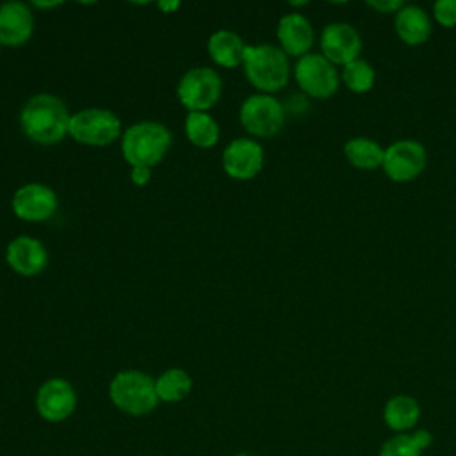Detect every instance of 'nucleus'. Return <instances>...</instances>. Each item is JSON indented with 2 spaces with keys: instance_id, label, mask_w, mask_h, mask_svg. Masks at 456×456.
Segmentation results:
<instances>
[{
  "instance_id": "1",
  "label": "nucleus",
  "mask_w": 456,
  "mask_h": 456,
  "mask_svg": "<svg viewBox=\"0 0 456 456\" xmlns=\"http://www.w3.org/2000/svg\"><path fill=\"white\" fill-rule=\"evenodd\" d=\"M69 119L64 102L48 93L32 96L20 116L27 137L39 144L59 142L69 130Z\"/></svg>"
},
{
  "instance_id": "2",
  "label": "nucleus",
  "mask_w": 456,
  "mask_h": 456,
  "mask_svg": "<svg viewBox=\"0 0 456 456\" xmlns=\"http://www.w3.org/2000/svg\"><path fill=\"white\" fill-rule=\"evenodd\" d=\"M171 146V132L157 121H141L125 130L121 151L132 167L159 164Z\"/></svg>"
},
{
  "instance_id": "3",
  "label": "nucleus",
  "mask_w": 456,
  "mask_h": 456,
  "mask_svg": "<svg viewBox=\"0 0 456 456\" xmlns=\"http://www.w3.org/2000/svg\"><path fill=\"white\" fill-rule=\"evenodd\" d=\"M246 78L264 94H271L287 86L290 64L285 52L273 45L246 46L244 52Z\"/></svg>"
},
{
  "instance_id": "4",
  "label": "nucleus",
  "mask_w": 456,
  "mask_h": 456,
  "mask_svg": "<svg viewBox=\"0 0 456 456\" xmlns=\"http://www.w3.org/2000/svg\"><path fill=\"white\" fill-rule=\"evenodd\" d=\"M112 404L128 415H146L159 404L155 379L141 370H121L109 385Z\"/></svg>"
},
{
  "instance_id": "5",
  "label": "nucleus",
  "mask_w": 456,
  "mask_h": 456,
  "mask_svg": "<svg viewBox=\"0 0 456 456\" xmlns=\"http://www.w3.org/2000/svg\"><path fill=\"white\" fill-rule=\"evenodd\" d=\"M294 78L303 93L312 98H331L340 86V71L322 53H306L294 66Z\"/></svg>"
},
{
  "instance_id": "6",
  "label": "nucleus",
  "mask_w": 456,
  "mask_h": 456,
  "mask_svg": "<svg viewBox=\"0 0 456 456\" xmlns=\"http://www.w3.org/2000/svg\"><path fill=\"white\" fill-rule=\"evenodd\" d=\"M428 166V150L417 139H397L385 148L381 169L397 183L411 182Z\"/></svg>"
},
{
  "instance_id": "7",
  "label": "nucleus",
  "mask_w": 456,
  "mask_h": 456,
  "mask_svg": "<svg viewBox=\"0 0 456 456\" xmlns=\"http://www.w3.org/2000/svg\"><path fill=\"white\" fill-rule=\"evenodd\" d=\"M121 123L110 110L84 109L71 116L68 134L89 146H107L119 137Z\"/></svg>"
},
{
  "instance_id": "8",
  "label": "nucleus",
  "mask_w": 456,
  "mask_h": 456,
  "mask_svg": "<svg viewBox=\"0 0 456 456\" xmlns=\"http://www.w3.org/2000/svg\"><path fill=\"white\" fill-rule=\"evenodd\" d=\"M242 126L256 137H271L280 132L285 123L283 105L271 94H253L240 105Z\"/></svg>"
},
{
  "instance_id": "9",
  "label": "nucleus",
  "mask_w": 456,
  "mask_h": 456,
  "mask_svg": "<svg viewBox=\"0 0 456 456\" xmlns=\"http://www.w3.org/2000/svg\"><path fill=\"white\" fill-rule=\"evenodd\" d=\"M221 77L210 68H192L178 82V98L189 112H205L221 94Z\"/></svg>"
},
{
  "instance_id": "10",
  "label": "nucleus",
  "mask_w": 456,
  "mask_h": 456,
  "mask_svg": "<svg viewBox=\"0 0 456 456\" xmlns=\"http://www.w3.org/2000/svg\"><path fill=\"white\" fill-rule=\"evenodd\" d=\"M321 53L335 66H346L362 53V36L351 23L331 21L321 32Z\"/></svg>"
},
{
  "instance_id": "11",
  "label": "nucleus",
  "mask_w": 456,
  "mask_h": 456,
  "mask_svg": "<svg viewBox=\"0 0 456 456\" xmlns=\"http://www.w3.org/2000/svg\"><path fill=\"white\" fill-rule=\"evenodd\" d=\"M77 408V392L62 378L46 379L36 394V410L46 422H62Z\"/></svg>"
},
{
  "instance_id": "12",
  "label": "nucleus",
  "mask_w": 456,
  "mask_h": 456,
  "mask_svg": "<svg viewBox=\"0 0 456 456\" xmlns=\"http://www.w3.org/2000/svg\"><path fill=\"white\" fill-rule=\"evenodd\" d=\"M264 166V150L253 139H235L223 151V167L235 180H249Z\"/></svg>"
},
{
  "instance_id": "13",
  "label": "nucleus",
  "mask_w": 456,
  "mask_h": 456,
  "mask_svg": "<svg viewBox=\"0 0 456 456\" xmlns=\"http://www.w3.org/2000/svg\"><path fill=\"white\" fill-rule=\"evenodd\" d=\"M12 210L23 221H46L57 210V196L43 183H27L14 192Z\"/></svg>"
},
{
  "instance_id": "14",
  "label": "nucleus",
  "mask_w": 456,
  "mask_h": 456,
  "mask_svg": "<svg viewBox=\"0 0 456 456\" xmlns=\"http://www.w3.org/2000/svg\"><path fill=\"white\" fill-rule=\"evenodd\" d=\"M276 36L280 41V48L285 52V55H292L297 59L310 53L315 37L312 23L301 12L283 14L278 21Z\"/></svg>"
},
{
  "instance_id": "15",
  "label": "nucleus",
  "mask_w": 456,
  "mask_h": 456,
  "mask_svg": "<svg viewBox=\"0 0 456 456\" xmlns=\"http://www.w3.org/2000/svg\"><path fill=\"white\" fill-rule=\"evenodd\" d=\"M5 258L12 271H16L21 276L39 274L48 262L45 246L37 239L27 235L16 237L14 240L9 242Z\"/></svg>"
},
{
  "instance_id": "16",
  "label": "nucleus",
  "mask_w": 456,
  "mask_h": 456,
  "mask_svg": "<svg viewBox=\"0 0 456 456\" xmlns=\"http://www.w3.org/2000/svg\"><path fill=\"white\" fill-rule=\"evenodd\" d=\"M34 16L21 2H7L0 5V43L20 46L32 36Z\"/></svg>"
},
{
  "instance_id": "17",
  "label": "nucleus",
  "mask_w": 456,
  "mask_h": 456,
  "mask_svg": "<svg viewBox=\"0 0 456 456\" xmlns=\"http://www.w3.org/2000/svg\"><path fill=\"white\" fill-rule=\"evenodd\" d=\"M394 28L404 45L420 46L429 39L433 32V23L429 14L422 7L404 4L394 14Z\"/></svg>"
},
{
  "instance_id": "18",
  "label": "nucleus",
  "mask_w": 456,
  "mask_h": 456,
  "mask_svg": "<svg viewBox=\"0 0 456 456\" xmlns=\"http://www.w3.org/2000/svg\"><path fill=\"white\" fill-rule=\"evenodd\" d=\"M420 419V404L408 394L392 395L383 408L385 424L395 433H406L415 428Z\"/></svg>"
},
{
  "instance_id": "19",
  "label": "nucleus",
  "mask_w": 456,
  "mask_h": 456,
  "mask_svg": "<svg viewBox=\"0 0 456 456\" xmlns=\"http://www.w3.org/2000/svg\"><path fill=\"white\" fill-rule=\"evenodd\" d=\"M344 157L346 160L362 171H372L381 167L383 157H385V148L370 137L365 135H356L346 141L344 144Z\"/></svg>"
},
{
  "instance_id": "20",
  "label": "nucleus",
  "mask_w": 456,
  "mask_h": 456,
  "mask_svg": "<svg viewBox=\"0 0 456 456\" xmlns=\"http://www.w3.org/2000/svg\"><path fill=\"white\" fill-rule=\"evenodd\" d=\"M207 48L212 61L224 68H235L244 61L246 45L240 39V36H237L232 30L214 32L207 43Z\"/></svg>"
},
{
  "instance_id": "21",
  "label": "nucleus",
  "mask_w": 456,
  "mask_h": 456,
  "mask_svg": "<svg viewBox=\"0 0 456 456\" xmlns=\"http://www.w3.org/2000/svg\"><path fill=\"white\" fill-rule=\"evenodd\" d=\"M433 444V435L428 429L413 433H397L388 438L378 456H422V451Z\"/></svg>"
},
{
  "instance_id": "22",
  "label": "nucleus",
  "mask_w": 456,
  "mask_h": 456,
  "mask_svg": "<svg viewBox=\"0 0 456 456\" xmlns=\"http://www.w3.org/2000/svg\"><path fill=\"white\" fill-rule=\"evenodd\" d=\"M192 379L183 369H167L155 379V390L159 401L178 403L189 395Z\"/></svg>"
},
{
  "instance_id": "23",
  "label": "nucleus",
  "mask_w": 456,
  "mask_h": 456,
  "mask_svg": "<svg viewBox=\"0 0 456 456\" xmlns=\"http://www.w3.org/2000/svg\"><path fill=\"white\" fill-rule=\"evenodd\" d=\"M187 139L200 148H212L219 139V126L207 112H189L185 118Z\"/></svg>"
},
{
  "instance_id": "24",
  "label": "nucleus",
  "mask_w": 456,
  "mask_h": 456,
  "mask_svg": "<svg viewBox=\"0 0 456 456\" xmlns=\"http://www.w3.org/2000/svg\"><path fill=\"white\" fill-rule=\"evenodd\" d=\"M340 82L356 94L369 93L376 84V71L372 64L362 57L351 61L349 64L342 66Z\"/></svg>"
},
{
  "instance_id": "25",
  "label": "nucleus",
  "mask_w": 456,
  "mask_h": 456,
  "mask_svg": "<svg viewBox=\"0 0 456 456\" xmlns=\"http://www.w3.org/2000/svg\"><path fill=\"white\" fill-rule=\"evenodd\" d=\"M433 18L445 28L456 27V0H436L433 4Z\"/></svg>"
},
{
  "instance_id": "26",
  "label": "nucleus",
  "mask_w": 456,
  "mask_h": 456,
  "mask_svg": "<svg viewBox=\"0 0 456 456\" xmlns=\"http://www.w3.org/2000/svg\"><path fill=\"white\" fill-rule=\"evenodd\" d=\"M367 5L381 14H395L404 5V2L403 0H369Z\"/></svg>"
},
{
  "instance_id": "27",
  "label": "nucleus",
  "mask_w": 456,
  "mask_h": 456,
  "mask_svg": "<svg viewBox=\"0 0 456 456\" xmlns=\"http://www.w3.org/2000/svg\"><path fill=\"white\" fill-rule=\"evenodd\" d=\"M130 178L135 185H144L150 180V167H132Z\"/></svg>"
},
{
  "instance_id": "28",
  "label": "nucleus",
  "mask_w": 456,
  "mask_h": 456,
  "mask_svg": "<svg viewBox=\"0 0 456 456\" xmlns=\"http://www.w3.org/2000/svg\"><path fill=\"white\" fill-rule=\"evenodd\" d=\"M180 4L178 2H173V4H166V2H160L159 4V7L162 9V11H169V9H176Z\"/></svg>"
},
{
  "instance_id": "29",
  "label": "nucleus",
  "mask_w": 456,
  "mask_h": 456,
  "mask_svg": "<svg viewBox=\"0 0 456 456\" xmlns=\"http://www.w3.org/2000/svg\"><path fill=\"white\" fill-rule=\"evenodd\" d=\"M36 4V7H53V5H59V2H46V4H43V2H34Z\"/></svg>"
},
{
  "instance_id": "30",
  "label": "nucleus",
  "mask_w": 456,
  "mask_h": 456,
  "mask_svg": "<svg viewBox=\"0 0 456 456\" xmlns=\"http://www.w3.org/2000/svg\"><path fill=\"white\" fill-rule=\"evenodd\" d=\"M235 456H255V454H249V452H239V454H235Z\"/></svg>"
}]
</instances>
